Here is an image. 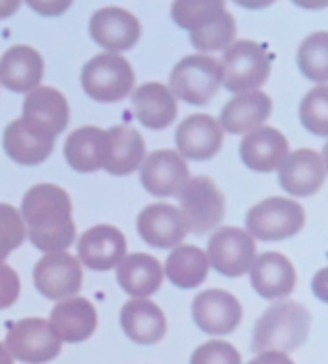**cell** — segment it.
<instances>
[{"mask_svg":"<svg viewBox=\"0 0 328 364\" xmlns=\"http://www.w3.org/2000/svg\"><path fill=\"white\" fill-rule=\"evenodd\" d=\"M19 290H21V284H19L17 273L9 264L2 262L0 264V309L11 307L17 301Z\"/></svg>","mask_w":328,"mask_h":364,"instance_id":"37","label":"cell"},{"mask_svg":"<svg viewBox=\"0 0 328 364\" xmlns=\"http://www.w3.org/2000/svg\"><path fill=\"white\" fill-rule=\"evenodd\" d=\"M288 154L290 151H288L286 136L271 126H258L250 130L239 145V156L243 164L256 173L277 171Z\"/></svg>","mask_w":328,"mask_h":364,"instance_id":"19","label":"cell"},{"mask_svg":"<svg viewBox=\"0 0 328 364\" xmlns=\"http://www.w3.org/2000/svg\"><path fill=\"white\" fill-rule=\"evenodd\" d=\"M224 11H226V0H173L171 4L173 21L188 32L205 28Z\"/></svg>","mask_w":328,"mask_h":364,"instance_id":"31","label":"cell"},{"mask_svg":"<svg viewBox=\"0 0 328 364\" xmlns=\"http://www.w3.org/2000/svg\"><path fill=\"white\" fill-rule=\"evenodd\" d=\"M179 196V213L184 218L186 230L194 235H207L218 228L226 213V198L213 179L199 175L188 179L181 188Z\"/></svg>","mask_w":328,"mask_h":364,"instance_id":"6","label":"cell"},{"mask_svg":"<svg viewBox=\"0 0 328 364\" xmlns=\"http://www.w3.org/2000/svg\"><path fill=\"white\" fill-rule=\"evenodd\" d=\"M190 364H241V354L226 341H209L192 352Z\"/></svg>","mask_w":328,"mask_h":364,"instance_id":"36","label":"cell"},{"mask_svg":"<svg viewBox=\"0 0 328 364\" xmlns=\"http://www.w3.org/2000/svg\"><path fill=\"white\" fill-rule=\"evenodd\" d=\"M137 230L147 245L158 250L177 247L188 235L179 209L166 203L147 205L137 218Z\"/></svg>","mask_w":328,"mask_h":364,"instance_id":"18","label":"cell"},{"mask_svg":"<svg viewBox=\"0 0 328 364\" xmlns=\"http://www.w3.org/2000/svg\"><path fill=\"white\" fill-rule=\"evenodd\" d=\"M292 4L307 9V11H322L328 6V0H292Z\"/></svg>","mask_w":328,"mask_h":364,"instance_id":"42","label":"cell"},{"mask_svg":"<svg viewBox=\"0 0 328 364\" xmlns=\"http://www.w3.org/2000/svg\"><path fill=\"white\" fill-rule=\"evenodd\" d=\"M4 348L11 358H17L19 363L47 364L60 354L62 341L58 339L47 320L26 318L9 326Z\"/></svg>","mask_w":328,"mask_h":364,"instance_id":"8","label":"cell"},{"mask_svg":"<svg viewBox=\"0 0 328 364\" xmlns=\"http://www.w3.org/2000/svg\"><path fill=\"white\" fill-rule=\"evenodd\" d=\"M297 64L301 68V73L318 83V85H327L328 81V34L324 30L314 32L312 36H307L301 47H299V55H297Z\"/></svg>","mask_w":328,"mask_h":364,"instance_id":"32","label":"cell"},{"mask_svg":"<svg viewBox=\"0 0 328 364\" xmlns=\"http://www.w3.org/2000/svg\"><path fill=\"white\" fill-rule=\"evenodd\" d=\"M277 171L282 190L292 196H312L327 179L324 158L314 149H297L288 154Z\"/></svg>","mask_w":328,"mask_h":364,"instance_id":"16","label":"cell"},{"mask_svg":"<svg viewBox=\"0 0 328 364\" xmlns=\"http://www.w3.org/2000/svg\"><path fill=\"white\" fill-rule=\"evenodd\" d=\"M19 6H21V0H0V19L15 15Z\"/></svg>","mask_w":328,"mask_h":364,"instance_id":"40","label":"cell"},{"mask_svg":"<svg viewBox=\"0 0 328 364\" xmlns=\"http://www.w3.org/2000/svg\"><path fill=\"white\" fill-rule=\"evenodd\" d=\"M83 92L96 102H120L134 87V70L120 53H98L81 70Z\"/></svg>","mask_w":328,"mask_h":364,"instance_id":"5","label":"cell"},{"mask_svg":"<svg viewBox=\"0 0 328 364\" xmlns=\"http://www.w3.org/2000/svg\"><path fill=\"white\" fill-rule=\"evenodd\" d=\"M250 275H252L254 290L267 301L286 299L297 288L295 264L277 252H267L254 258L250 267Z\"/></svg>","mask_w":328,"mask_h":364,"instance_id":"20","label":"cell"},{"mask_svg":"<svg viewBox=\"0 0 328 364\" xmlns=\"http://www.w3.org/2000/svg\"><path fill=\"white\" fill-rule=\"evenodd\" d=\"M271 55L256 41H237L224 49L220 60L222 66V85L233 92H250L260 90V85L271 75Z\"/></svg>","mask_w":328,"mask_h":364,"instance_id":"4","label":"cell"},{"mask_svg":"<svg viewBox=\"0 0 328 364\" xmlns=\"http://www.w3.org/2000/svg\"><path fill=\"white\" fill-rule=\"evenodd\" d=\"M177 154L184 160L205 162L211 160L224 143V130L216 117L196 113L186 117L175 132Z\"/></svg>","mask_w":328,"mask_h":364,"instance_id":"13","label":"cell"},{"mask_svg":"<svg viewBox=\"0 0 328 364\" xmlns=\"http://www.w3.org/2000/svg\"><path fill=\"white\" fill-rule=\"evenodd\" d=\"M141 168V186L152 196H177L190 179L186 160L173 149H158L149 154Z\"/></svg>","mask_w":328,"mask_h":364,"instance_id":"14","label":"cell"},{"mask_svg":"<svg viewBox=\"0 0 328 364\" xmlns=\"http://www.w3.org/2000/svg\"><path fill=\"white\" fill-rule=\"evenodd\" d=\"M162 273L173 286L181 290L199 288L209 275L207 254L196 245H177L169 254Z\"/></svg>","mask_w":328,"mask_h":364,"instance_id":"30","label":"cell"},{"mask_svg":"<svg viewBox=\"0 0 328 364\" xmlns=\"http://www.w3.org/2000/svg\"><path fill=\"white\" fill-rule=\"evenodd\" d=\"M26 4L43 17H58L70 9L73 0H26Z\"/></svg>","mask_w":328,"mask_h":364,"instance_id":"38","label":"cell"},{"mask_svg":"<svg viewBox=\"0 0 328 364\" xmlns=\"http://www.w3.org/2000/svg\"><path fill=\"white\" fill-rule=\"evenodd\" d=\"M248 364H295L288 354H280V352H263V354H256L254 360H250Z\"/></svg>","mask_w":328,"mask_h":364,"instance_id":"39","label":"cell"},{"mask_svg":"<svg viewBox=\"0 0 328 364\" xmlns=\"http://www.w3.org/2000/svg\"><path fill=\"white\" fill-rule=\"evenodd\" d=\"M126 237L120 228L98 224L79 237L77 252L79 260L92 271L115 269L126 256Z\"/></svg>","mask_w":328,"mask_h":364,"instance_id":"17","label":"cell"},{"mask_svg":"<svg viewBox=\"0 0 328 364\" xmlns=\"http://www.w3.org/2000/svg\"><path fill=\"white\" fill-rule=\"evenodd\" d=\"M205 254L209 267H213L220 275L235 279L250 271L256 258V243L243 228L226 226V228H218L209 237V245Z\"/></svg>","mask_w":328,"mask_h":364,"instance_id":"9","label":"cell"},{"mask_svg":"<svg viewBox=\"0 0 328 364\" xmlns=\"http://www.w3.org/2000/svg\"><path fill=\"white\" fill-rule=\"evenodd\" d=\"M107 132L96 126L77 128L64 143V158L77 173H94L105 164Z\"/></svg>","mask_w":328,"mask_h":364,"instance_id":"29","label":"cell"},{"mask_svg":"<svg viewBox=\"0 0 328 364\" xmlns=\"http://www.w3.org/2000/svg\"><path fill=\"white\" fill-rule=\"evenodd\" d=\"M132 109L141 126L164 130L177 117V98L164 83L149 81L132 92Z\"/></svg>","mask_w":328,"mask_h":364,"instance_id":"25","label":"cell"},{"mask_svg":"<svg viewBox=\"0 0 328 364\" xmlns=\"http://www.w3.org/2000/svg\"><path fill=\"white\" fill-rule=\"evenodd\" d=\"M34 288L49 301H64L77 296L81 290V262L66 252L45 254L32 271Z\"/></svg>","mask_w":328,"mask_h":364,"instance_id":"10","label":"cell"},{"mask_svg":"<svg viewBox=\"0 0 328 364\" xmlns=\"http://www.w3.org/2000/svg\"><path fill=\"white\" fill-rule=\"evenodd\" d=\"M312 331V314L292 301H282L269 307L254 324L252 352L292 354L305 346Z\"/></svg>","mask_w":328,"mask_h":364,"instance_id":"2","label":"cell"},{"mask_svg":"<svg viewBox=\"0 0 328 364\" xmlns=\"http://www.w3.org/2000/svg\"><path fill=\"white\" fill-rule=\"evenodd\" d=\"M192 320L201 333L231 335L243 320V307L226 290H205L192 301Z\"/></svg>","mask_w":328,"mask_h":364,"instance_id":"11","label":"cell"},{"mask_svg":"<svg viewBox=\"0 0 328 364\" xmlns=\"http://www.w3.org/2000/svg\"><path fill=\"white\" fill-rule=\"evenodd\" d=\"M107 132V154L102 168L109 175L124 177L134 173L145 160V141L132 126H113Z\"/></svg>","mask_w":328,"mask_h":364,"instance_id":"26","label":"cell"},{"mask_svg":"<svg viewBox=\"0 0 328 364\" xmlns=\"http://www.w3.org/2000/svg\"><path fill=\"white\" fill-rule=\"evenodd\" d=\"M43 55L28 45H15L0 58V85L11 92L21 94L36 90L43 81Z\"/></svg>","mask_w":328,"mask_h":364,"instance_id":"23","label":"cell"},{"mask_svg":"<svg viewBox=\"0 0 328 364\" xmlns=\"http://www.w3.org/2000/svg\"><path fill=\"white\" fill-rule=\"evenodd\" d=\"M26 239V226L21 220V213L0 203V264L9 258L11 252H15Z\"/></svg>","mask_w":328,"mask_h":364,"instance_id":"35","label":"cell"},{"mask_svg":"<svg viewBox=\"0 0 328 364\" xmlns=\"http://www.w3.org/2000/svg\"><path fill=\"white\" fill-rule=\"evenodd\" d=\"M273 111L269 94L263 90H250L235 94L220 111L218 124L228 134H248L250 130L263 126Z\"/></svg>","mask_w":328,"mask_h":364,"instance_id":"21","label":"cell"},{"mask_svg":"<svg viewBox=\"0 0 328 364\" xmlns=\"http://www.w3.org/2000/svg\"><path fill=\"white\" fill-rule=\"evenodd\" d=\"M301 124L316 136H327L328 134V87L327 85H316L305 94L301 100Z\"/></svg>","mask_w":328,"mask_h":364,"instance_id":"34","label":"cell"},{"mask_svg":"<svg viewBox=\"0 0 328 364\" xmlns=\"http://www.w3.org/2000/svg\"><path fill=\"white\" fill-rule=\"evenodd\" d=\"M92 41L109 53H120L132 49L141 38L139 19L120 6H107L92 15L90 19Z\"/></svg>","mask_w":328,"mask_h":364,"instance_id":"12","label":"cell"},{"mask_svg":"<svg viewBox=\"0 0 328 364\" xmlns=\"http://www.w3.org/2000/svg\"><path fill=\"white\" fill-rule=\"evenodd\" d=\"M235 4L243 6V9H250V11H258V9H267L271 6L275 0H233Z\"/></svg>","mask_w":328,"mask_h":364,"instance_id":"41","label":"cell"},{"mask_svg":"<svg viewBox=\"0 0 328 364\" xmlns=\"http://www.w3.org/2000/svg\"><path fill=\"white\" fill-rule=\"evenodd\" d=\"M124 335L139 346H156L166 335V318L162 309L147 299H132L120 311Z\"/></svg>","mask_w":328,"mask_h":364,"instance_id":"24","label":"cell"},{"mask_svg":"<svg viewBox=\"0 0 328 364\" xmlns=\"http://www.w3.org/2000/svg\"><path fill=\"white\" fill-rule=\"evenodd\" d=\"M21 119L36 132L55 139L68 126V102L55 87L38 85L36 90L28 92Z\"/></svg>","mask_w":328,"mask_h":364,"instance_id":"15","label":"cell"},{"mask_svg":"<svg viewBox=\"0 0 328 364\" xmlns=\"http://www.w3.org/2000/svg\"><path fill=\"white\" fill-rule=\"evenodd\" d=\"M0 364H13V358H11V354L6 352V348L0 343Z\"/></svg>","mask_w":328,"mask_h":364,"instance_id":"43","label":"cell"},{"mask_svg":"<svg viewBox=\"0 0 328 364\" xmlns=\"http://www.w3.org/2000/svg\"><path fill=\"white\" fill-rule=\"evenodd\" d=\"M96 324L98 318L94 305L81 296L60 301L49 314V326L53 328L58 339L66 343H81L90 339L96 331Z\"/></svg>","mask_w":328,"mask_h":364,"instance_id":"22","label":"cell"},{"mask_svg":"<svg viewBox=\"0 0 328 364\" xmlns=\"http://www.w3.org/2000/svg\"><path fill=\"white\" fill-rule=\"evenodd\" d=\"M220 85H222L220 60L211 58L209 53H194V55H186L175 64L166 87L177 100L203 107L211 102Z\"/></svg>","mask_w":328,"mask_h":364,"instance_id":"3","label":"cell"},{"mask_svg":"<svg viewBox=\"0 0 328 364\" xmlns=\"http://www.w3.org/2000/svg\"><path fill=\"white\" fill-rule=\"evenodd\" d=\"M21 220L30 243L45 252H64L75 241L73 203L66 190L53 183L32 186L21 200Z\"/></svg>","mask_w":328,"mask_h":364,"instance_id":"1","label":"cell"},{"mask_svg":"<svg viewBox=\"0 0 328 364\" xmlns=\"http://www.w3.org/2000/svg\"><path fill=\"white\" fill-rule=\"evenodd\" d=\"M115 269H117L120 288L132 299H147L156 294L164 279L160 262L149 254L124 256Z\"/></svg>","mask_w":328,"mask_h":364,"instance_id":"28","label":"cell"},{"mask_svg":"<svg viewBox=\"0 0 328 364\" xmlns=\"http://www.w3.org/2000/svg\"><path fill=\"white\" fill-rule=\"evenodd\" d=\"M53 143H55L53 136L36 132L21 117L13 119L4 128V134H2L4 154L13 162L23 164V166H34V164L45 162L53 151Z\"/></svg>","mask_w":328,"mask_h":364,"instance_id":"27","label":"cell"},{"mask_svg":"<svg viewBox=\"0 0 328 364\" xmlns=\"http://www.w3.org/2000/svg\"><path fill=\"white\" fill-rule=\"evenodd\" d=\"M237 34V23L235 17L224 11L220 17H216L211 23H207L205 28H199L194 32H190V43L194 49H199L201 53H211V51H224L226 47L233 45Z\"/></svg>","mask_w":328,"mask_h":364,"instance_id":"33","label":"cell"},{"mask_svg":"<svg viewBox=\"0 0 328 364\" xmlns=\"http://www.w3.org/2000/svg\"><path fill=\"white\" fill-rule=\"evenodd\" d=\"M305 226V209L284 196L265 198L245 215V232L260 241H284L301 232Z\"/></svg>","mask_w":328,"mask_h":364,"instance_id":"7","label":"cell"}]
</instances>
